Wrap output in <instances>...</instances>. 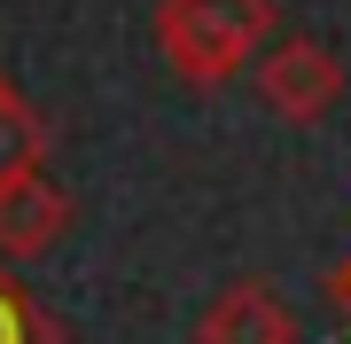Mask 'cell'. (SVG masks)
Returning <instances> with one entry per match:
<instances>
[{
    "label": "cell",
    "mask_w": 351,
    "mask_h": 344,
    "mask_svg": "<svg viewBox=\"0 0 351 344\" xmlns=\"http://www.w3.org/2000/svg\"><path fill=\"white\" fill-rule=\"evenodd\" d=\"M320 297H328V306H336V313L351 321V251H343V258H336V266H328V274H320Z\"/></svg>",
    "instance_id": "cell-7"
},
{
    "label": "cell",
    "mask_w": 351,
    "mask_h": 344,
    "mask_svg": "<svg viewBox=\"0 0 351 344\" xmlns=\"http://www.w3.org/2000/svg\"><path fill=\"white\" fill-rule=\"evenodd\" d=\"M195 344H297V313L274 282H234L203 306Z\"/></svg>",
    "instance_id": "cell-4"
},
{
    "label": "cell",
    "mask_w": 351,
    "mask_h": 344,
    "mask_svg": "<svg viewBox=\"0 0 351 344\" xmlns=\"http://www.w3.org/2000/svg\"><path fill=\"white\" fill-rule=\"evenodd\" d=\"M274 32H281L274 0H156V55L195 94L242 78Z\"/></svg>",
    "instance_id": "cell-1"
},
{
    "label": "cell",
    "mask_w": 351,
    "mask_h": 344,
    "mask_svg": "<svg viewBox=\"0 0 351 344\" xmlns=\"http://www.w3.org/2000/svg\"><path fill=\"white\" fill-rule=\"evenodd\" d=\"M250 87L258 102L281 117V126H320L328 110L343 102V63L320 47V39H265L258 63H250Z\"/></svg>",
    "instance_id": "cell-2"
},
{
    "label": "cell",
    "mask_w": 351,
    "mask_h": 344,
    "mask_svg": "<svg viewBox=\"0 0 351 344\" xmlns=\"http://www.w3.org/2000/svg\"><path fill=\"white\" fill-rule=\"evenodd\" d=\"M39 157H47V117L0 78V188L24 180V172H39Z\"/></svg>",
    "instance_id": "cell-5"
},
{
    "label": "cell",
    "mask_w": 351,
    "mask_h": 344,
    "mask_svg": "<svg viewBox=\"0 0 351 344\" xmlns=\"http://www.w3.org/2000/svg\"><path fill=\"white\" fill-rule=\"evenodd\" d=\"M0 344H63V336H55V321L32 306V290H24L8 266H0Z\"/></svg>",
    "instance_id": "cell-6"
},
{
    "label": "cell",
    "mask_w": 351,
    "mask_h": 344,
    "mask_svg": "<svg viewBox=\"0 0 351 344\" xmlns=\"http://www.w3.org/2000/svg\"><path fill=\"white\" fill-rule=\"evenodd\" d=\"M71 227V196L47 172H24L0 188V266H32L39 251H55Z\"/></svg>",
    "instance_id": "cell-3"
}]
</instances>
